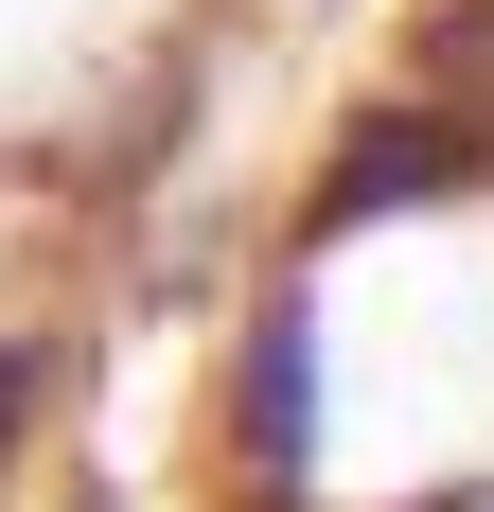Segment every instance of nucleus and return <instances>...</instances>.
Returning <instances> with one entry per match:
<instances>
[{"label": "nucleus", "mask_w": 494, "mask_h": 512, "mask_svg": "<svg viewBox=\"0 0 494 512\" xmlns=\"http://www.w3.org/2000/svg\"><path fill=\"white\" fill-rule=\"evenodd\" d=\"M424 177H442V142H424V124H371V142L336 159V195H318V212H336V230H371V212H406Z\"/></svg>", "instance_id": "1"}]
</instances>
